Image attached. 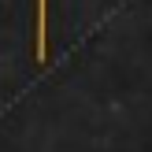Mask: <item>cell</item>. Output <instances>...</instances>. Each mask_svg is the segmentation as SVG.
I'll return each mask as SVG.
<instances>
[{"instance_id":"obj_1","label":"cell","mask_w":152,"mask_h":152,"mask_svg":"<svg viewBox=\"0 0 152 152\" xmlns=\"http://www.w3.org/2000/svg\"><path fill=\"white\" fill-rule=\"evenodd\" d=\"M34 26H37V34H34V59L45 63V59H48V0H37Z\"/></svg>"}]
</instances>
